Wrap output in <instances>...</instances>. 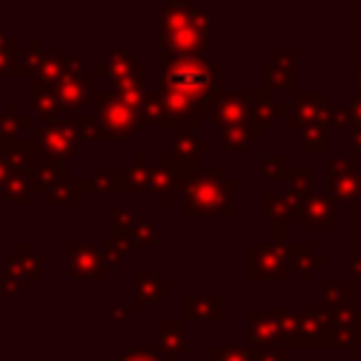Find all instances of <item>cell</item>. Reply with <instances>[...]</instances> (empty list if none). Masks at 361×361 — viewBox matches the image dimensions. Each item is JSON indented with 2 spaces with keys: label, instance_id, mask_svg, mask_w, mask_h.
I'll return each mask as SVG.
<instances>
[{
  "label": "cell",
  "instance_id": "cell-1",
  "mask_svg": "<svg viewBox=\"0 0 361 361\" xmlns=\"http://www.w3.org/2000/svg\"><path fill=\"white\" fill-rule=\"evenodd\" d=\"M161 93H180L200 104L203 113H209V102L214 93H220V65H212L203 56H175L161 51Z\"/></svg>",
  "mask_w": 361,
  "mask_h": 361
},
{
  "label": "cell",
  "instance_id": "cell-2",
  "mask_svg": "<svg viewBox=\"0 0 361 361\" xmlns=\"http://www.w3.org/2000/svg\"><path fill=\"white\" fill-rule=\"evenodd\" d=\"M183 212L186 217H231L234 214V180L220 169L212 166L197 172L189 186L183 189Z\"/></svg>",
  "mask_w": 361,
  "mask_h": 361
},
{
  "label": "cell",
  "instance_id": "cell-3",
  "mask_svg": "<svg viewBox=\"0 0 361 361\" xmlns=\"http://www.w3.org/2000/svg\"><path fill=\"white\" fill-rule=\"evenodd\" d=\"M90 99L96 104V118H99V124H102V130L107 135H116L118 141H127L135 133V127L141 124L138 121V110L124 104V102H118L110 90H93Z\"/></svg>",
  "mask_w": 361,
  "mask_h": 361
},
{
  "label": "cell",
  "instance_id": "cell-4",
  "mask_svg": "<svg viewBox=\"0 0 361 361\" xmlns=\"http://www.w3.org/2000/svg\"><path fill=\"white\" fill-rule=\"evenodd\" d=\"M195 175H197V161H186L164 152L149 166V189H155L158 195H175L183 192Z\"/></svg>",
  "mask_w": 361,
  "mask_h": 361
},
{
  "label": "cell",
  "instance_id": "cell-5",
  "mask_svg": "<svg viewBox=\"0 0 361 361\" xmlns=\"http://www.w3.org/2000/svg\"><path fill=\"white\" fill-rule=\"evenodd\" d=\"M34 147L45 161H56V164H68V158L76 155L79 141L76 135L68 130L65 121H45L37 135H34Z\"/></svg>",
  "mask_w": 361,
  "mask_h": 361
},
{
  "label": "cell",
  "instance_id": "cell-6",
  "mask_svg": "<svg viewBox=\"0 0 361 361\" xmlns=\"http://www.w3.org/2000/svg\"><path fill=\"white\" fill-rule=\"evenodd\" d=\"M327 169H330V200L336 203H358L361 200V169L353 166L350 158L344 155H333L327 158Z\"/></svg>",
  "mask_w": 361,
  "mask_h": 361
},
{
  "label": "cell",
  "instance_id": "cell-7",
  "mask_svg": "<svg viewBox=\"0 0 361 361\" xmlns=\"http://www.w3.org/2000/svg\"><path fill=\"white\" fill-rule=\"evenodd\" d=\"M161 42L166 54L175 56H203L209 48V31L192 23L183 25H161Z\"/></svg>",
  "mask_w": 361,
  "mask_h": 361
},
{
  "label": "cell",
  "instance_id": "cell-8",
  "mask_svg": "<svg viewBox=\"0 0 361 361\" xmlns=\"http://www.w3.org/2000/svg\"><path fill=\"white\" fill-rule=\"evenodd\" d=\"M248 262H251V282H257V279L285 282V276H288V259H285L282 248L274 243H254Z\"/></svg>",
  "mask_w": 361,
  "mask_h": 361
},
{
  "label": "cell",
  "instance_id": "cell-9",
  "mask_svg": "<svg viewBox=\"0 0 361 361\" xmlns=\"http://www.w3.org/2000/svg\"><path fill=\"white\" fill-rule=\"evenodd\" d=\"M288 127H327V104L319 87L302 90V99L296 104H288Z\"/></svg>",
  "mask_w": 361,
  "mask_h": 361
},
{
  "label": "cell",
  "instance_id": "cell-10",
  "mask_svg": "<svg viewBox=\"0 0 361 361\" xmlns=\"http://www.w3.org/2000/svg\"><path fill=\"white\" fill-rule=\"evenodd\" d=\"M209 116L223 127L254 121V110H251L248 99L237 96V93H214L209 102Z\"/></svg>",
  "mask_w": 361,
  "mask_h": 361
},
{
  "label": "cell",
  "instance_id": "cell-11",
  "mask_svg": "<svg viewBox=\"0 0 361 361\" xmlns=\"http://www.w3.org/2000/svg\"><path fill=\"white\" fill-rule=\"evenodd\" d=\"M71 276L82 282H104L107 279V265L102 259V251L90 243L85 245H71Z\"/></svg>",
  "mask_w": 361,
  "mask_h": 361
},
{
  "label": "cell",
  "instance_id": "cell-12",
  "mask_svg": "<svg viewBox=\"0 0 361 361\" xmlns=\"http://www.w3.org/2000/svg\"><path fill=\"white\" fill-rule=\"evenodd\" d=\"M262 85L271 90H296L299 87V68H296V54L285 51L274 62L262 68Z\"/></svg>",
  "mask_w": 361,
  "mask_h": 361
},
{
  "label": "cell",
  "instance_id": "cell-13",
  "mask_svg": "<svg viewBox=\"0 0 361 361\" xmlns=\"http://www.w3.org/2000/svg\"><path fill=\"white\" fill-rule=\"evenodd\" d=\"M299 226L302 228H338V212L330 197H307L299 203Z\"/></svg>",
  "mask_w": 361,
  "mask_h": 361
},
{
  "label": "cell",
  "instance_id": "cell-14",
  "mask_svg": "<svg viewBox=\"0 0 361 361\" xmlns=\"http://www.w3.org/2000/svg\"><path fill=\"white\" fill-rule=\"evenodd\" d=\"M45 259L31 251L28 243L17 245V254L6 259V279H25V282H42Z\"/></svg>",
  "mask_w": 361,
  "mask_h": 361
},
{
  "label": "cell",
  "instance_id": "cell-15",
  "mask_svg": "<svg viewBox=\"0 0 361 361\" xmlns=\"http://www.w3.org/2000/svg\"><path fill=\"white\" fill-rule=\"evenodd\" d=\"M54 93H56L62 110H79V107H85L90 102L93 87L79 71H73V73L62 76L59 82H54Z\"/></svg>",
  "mask_w": 361,
  "mask_h": 361
},
{
  "label": "cell",
  "instance_id": "cell-16",
  "mask_svg": "<svg viewBox=\"0 0 361 361\" xmlns=\"http://www.w3.org/2000/svg\"><path fill=\"white\" fill-rule=\"evenodd\" d=\"M166 293H172V285H169L164 276H158V274H152V271H144V268H138V271L133 274V302H135L138 307L158 305Z\"/></svg>",
  "mask_w": 361,
  "mask_h": 361
},
{
  "label": "cell",
  "instance_id": "cell-17",
  "mask_svg": "<svg viewBox=\"0 0 361 361\" xmlns=\"http://www.w3.org/2000/svg\"><path fill=\"white\" fill-rule=\"evenodd\" d=\"M299 324H302V344H330L333 310L310 307V310L299 313Z\"/></svg>",
  "mask_w": 361,
  "mask_h": 361
},
{
  "label": "cell",
  "instance_id": "cell-18",
  "mask_svg": "<svg viewBox=\"0 0 361 361\" xmlns=\"http://www.w3.org/2000/svg\"><path fill=\"white\" fill-rule=\"evenodd\" d=\"M330 344H361V307H347L333 313V330H330Z\"/></svg>",
  "mask_w": 361,
  "mask_h": 361
},
{
  "label": "cell",
  "instance_id": "cell-19",
  "mask_svg": "<svg viewBox=\"0 0 361 361\" xmlns=\"http://www.w3.org/2000/svg\"><path fill=\"white\" fill-rule=\"evenodd\" d=\"M285 254H288L290 265L299 271V279H302V282H313L316 271L324 268V257L316 254L310 243H288V245H285Z\"/></svg>",
  "mask_w": 361,
  "mask_h": 361
},
{
  "label": "cell",
  "instance_id": "cell-20",
  "mask_svg": "<svg viewBox=\"0 0 361 361\" xmlns=\"http://www.w3.org/2000/svg\"><path fill=\"white\" fill-rule=\"evenodd\" d=\"M79 62H82L79 56H62V54H48V51H45V56L39 59V65H37V71H34V79H42V82L54 85V82H59L62 76L79 71Z\"/></svg>",
  "mask_w": 361,
  "mask_h": 361
},
{
  "label": "cell",
  "instance_id": "cell-21",
  "mask_svg": "<svg viewBox=\"0 0 361 361\" xmlns=\"http://www.w3.org/2000/svg\"><path fill=\"white\" fill-rule=\"evenodd\" d=\"M248 316H251V347H254V350H262V347L279 344V333H276V324H274L271 310L251 307V310H248Z\"/></svg>",
  "mask_w": 361,
  "mask_h": 361
},
{
  "label": "cell",
  "instance_id": "cell-22",
  "mask_svg": "<svg viewBox=\"0 0 361 361\" xmlns=\"http://www.w3.org/2000/svg\"><path fill=\"white\" fill-rule=\"evenodd\" d=\"M65 180H71V175H68V164L42 161V164H37L34 172H31V192L45 195L48 189H54V186H59V183H65Z\"/></svg>",
  "mask_w": 361,
  "mask_h": 361
},
{
  "label": "cell",
  "instance_id": "cell-23",
  "mask_svg": "<svg viewBox=\"0 0 361 361\" xmlns=\"http://www.w3.org/2000/svg\"><path fill=\"white\" fill-rule=\"evenodd\" d=\"M186 319H203V322H217L223 319V296L209 293V296H186L183 299Z\"/></svg>",
  "mask_w": 361,
  "mask_h": 361
},
{
  "label": "cell",
  "instance_id": "cell-24",
  "mask_svg": "<svg viewBox=\"0 0 361 361\" xmlns=\"http://www.w3.org/2000/svg\"><path fill=\"white\" fill-rule=\"evenodd\" d=\"M262 138V127L257 124V121H248V124H228V127H223V144H226V149L228 152H243V149H248L254 141H259Z\"/></svg>",
  "mask_w": 361,
  "mask_h": 361
},
{
  "label": "cell",
  "instance_id": "cell-25",
  "mask_svg": "<svg viewBox=\"0 0 361 361\" xmlns=\"http://www.w3.org/2000/svg\"><path fill=\"white\" fill-rule=\"evenodd\" d=\"M158 347H161V358L172 361L183 353L186 338H183V322H161L158 324Z\"/></svg>",
  "mask_w": 361,
  "mask_h": 361
},
{
  "label": "cell",
  "instance_id": "cell-26",
  "mask_svg": "<svg viewBox=\"0 0 361 361\" xmlns=\"http://www.w3.org/2000/svg\"><path fill=\"white\" fill-rule=\"evenodd\" d=\"M85 192H90V189H87V180H73V178H71V180H65V183L48 189V192L42 195V200H45L48 206H79V200H82Z\"/></svg>",
  "mask_w": 361,
  "mask_h": 361
},
{
  "label": "cell",
  "instance_id": "cell-27",
  "mask_svg": "<svg viewBox=\"0 0 361 361\" xmlns=\"http://www.w3.org/2000/svg\"><path fill=\"white\" fill-rule=\"evenodd\" d=\"M65 124H68V130L76 135V141H79V138H85V141H102V138H107V133L102 130L96 113H71V116L65 118Z\"/></svg>",
  "mask_w": 361,
  "mask_h": 361
},
{
  "label": "cell",
  "instance_id": "cell-28",
  "mask_svg": "<svg viewBox=\"0 0 361 361\" xmlns=\"http://www.w3.org/2000/svg\"><path fill=\"white\" fill-rule=\"evenodd\" d=\"M262 209L274 223L276 220L288 223V217H299V203L290 195H282V192H265L262 195Z\"/></svg>",
  "mask_w": 361,
  "mask_h": 361
},
{
  "label": "cell",
  "instance_id": "cell-29",
  "mask_svg": "<svg viewBox=\"0 0 361 361\" xmlns=\"http://www.w3.org/2000/svg\"><path fill=\"white\" fill-rule=\"evenodd\" d=\"M271 316H274L279 341L302 344V324H299V313L293 307H276V310H271Z\"/></svg>",
  "mask_w": 361,
  "mask_h": 361
},
{
  "label": "cell",
  "instance_id": "cell-30",
  "mask_svg": "<svg viewBox=\"0 0 361 361\" xmlns=\"http://www.w3.org/2000/svg\"><path fill=\"white\" fill-rule=\"evenodd\" d=\"M31 93H34V107H37L48 121H54L56 113H65L62 104H59V99H56V93H54V85H48V82H42V79H34V76H31Z\"/></svg>",
  "mask_w": 361,
  "mask_h": 361
},
{
  "label": "cell",
  "instance_id": "cell-31",
  "mask_svg": "<svg viewBox=\"0 0 361 361\" xmlns=\"http://www.w3.org/2000/svg\"><path fill=\"white\" fill-rule=\"evenodd\" d=\"M209 152V141H200L192 130H178L172 135V155L175 158H186V161H197V155Z\"/></svg>",
  "mask_w": 361,
  "mask_h": 361
},
{
  "label": "cell",
  "instance_id": "cell-32",
  "mask_svg": "<svg viewBox=\"0 0 361 361\" xmlns=\"http://www.w3.org/2000/svg\"><path fill=\"white\" fill-rule=\"evenodd\" d=\"M138 121H149V124H158V127L172 124V116H169L161 93H144L141 107H138Z\"/></svg>",
  "mask_w": 361,
  "mask_h": 361
},
{
  "label": "cell",
  "instance_id": "cell-33",
  "mask_svg": "<svg viewBox=\"0 0 361 361\" xmlns=\"http://www.w3.org/2000/svg\"><path fill=\"white\" fill-rule=\"evenodd\" d=\"M87 189L90 192H121L124 189V172L118 166H104L99 169L93 178H87Z\"/></svg>",
  "mask_w": 361,
  "mask_h": 361
},
{
  "label": "cell",
  "instance_id": "cell-34",
  "mask_svg": "<svg viewBox=\"0 0 361 361\" xmlns=\"http://www.w3.org/2000/svg\"><path fill=\"white\" fill-rule=\"evenodd\" d=\"M124 189H130V192L149 189V166H147L144 155H133V164L124 172Z\"/></svg>",
  "mask_w": 361,
  "mask_h": 361
},
{
  "label": "cell",
  "instance_id": "cell-35",
  "mask_svg": "<svg viewBox=\"0 0 361 361\" xmlns=\"http://www.w3.org/2000/svg\"><path fill=\"white\" fill-rule=\"evenodd\" d=\"M288 180H290V197L299 203V200H307L310 197V189H313V166H290L288 172Z\"/></svg>",
  "mask_w": 361,
  "mask_h": 361
},
{
  "label": "cell",
  "instance_id": "cell-36",
  "mask_svg": "<svg viewBox=\"0 0 361 361\" xmlns=\"http://www.w3.org/2000/svg\"><path fill=\"white\" fill-rule=\"evenodd\" d=\"M3 195L11 203H28V197H31V175L28 172H8L6 183H3Z\"/></svg>",
  "mask_w": 361,
  "mask_h": 361
},
{
  "label": "cell",
  "instance_id": "cell-37",
  "mask_svg": "<svg viewBox=\"0 0 361 361\" xmlns=\"http://www.w3.org/2000/svg\"><path fill=\"white\" fill-rule=\"evenodd\" d=\"M28 124H31V118H28V116H20V113H17V104L8 102V104H6V113L0 116V138L8 141V138L17 135V130H25Z\"/></svg>",
  "mask_w": 361,
  "mask_h": 361
},
{
  "label": "cell",
  "instance_id": "cell-38",
  "mask_svg": "<svg viewBox=\"0 0 361 361\" xmlns=\"http://www.w3.org/2000/svg\"><path fill=\"white\" fill-rule=\"evenodd\" d=\"M324 296H327L330 310L338 313V310H347V307H350L353 288H350V282H327V285H324Z\"/></svg>",
  "mask_w": 361,
  "mask_h": 361
},
{
  "label": "cell",
  "instance_id": "cell-39",
  "mask_svg": "<svg viewBox=\"0 0 361 361\" xmlns=\"http://www.w3.org/2000/svg\"><path fill=\"white\" fill-rule=\"evenodd\" d=\"M107 220H110V237H118V234H127L130 226L135 223V214L130 206H110L107 209Z\"/></svg>",
  "mask_w": 361,
  "mask_h": 361
},
{
  "label": "cell",
  "instance_id": "cell-40",
  "mask_svg": "<svg viewBox=\"0 0 361 361\" xmlns=\"http://www.w3.org/2000/svg\"><path fill=\"white\" fill-rule=\"evenodd\" d=\"M161 223L155 220V217H149V220H135L133 226H130V231H127V237H130V243H158L161 240V228H158Z\"/></svg>",
  "mask_w": 361,
  "mask_h": 361
},
{
  "label": "cell",
  "instance_id": "cell-41",
  "mask_svg": "<svg viewBox=\"0 0 361 361\" xmlns=\"http://www.w3.org/2000/svg\"><path fill=\"white\" fill-rule=\"evenodd\" d=\"M130 248H133V243H130V237H127V234L110 237V240H107V245L102 248V259H104V265H118V262L130 254Z\"/></svg>",
  "mask_w": 361,
  "mask_h": 361
},
{
  "label": "cell",
  "instance_id": "cell-42",
  "mask_svg": "<svg viewBox=\"0 0 361 361\" xmlns=\"http://www.w3.org/2000/svg\"><path fill=\"white\" fill-rule=\"evenodd\" d=\"M212 361H259V350L248 347V350H240V347H223V344H214L209 350Z\"/></svg>",
  "mask_w": 361,
  "mask_h": 361
},
{
  "label": "cell",
  "instance_id": "cell-43",
  "mask_svg": "<svg viewBox=\"0 0 361 361\" xmlns=\"http://www.w3.org/2000/svg\"><path fill=\"white\" fill-rule=\"evenodd\" d=\"M324 130L327 127H305L299 135V149L305 155H319L324 152Z\"/></svg>",
  "mask_w": 361,
  "mask_h": 361
},
{
  "label": "cell",
  "instance_id": "cell-44",
  "mask_svg": "<svg viewBox=\"0 0 361 361\" xmlns=\"http://www.w3.org/2000/svg\"><path fill=\"white\" fill-rule=\"evenodd\" d=\"M262 172L268 178H288L290 166H288V155L285 152H274V155H265L262 158Z\"/></svg>",
  "mask_w": 361,
  "mask_h": 361
},
{
  "label": "cell",
  "instance_id": "cell-45",
  "mask_svg": "<svg viewBox=\"0 0 361 361\" xmlns=\"http://www.w3.org/2000/svg\"><path fill=\"white\" fill-rule=\"evenodd\" d=\"M14 59H17V42H14V39H8V37H6V31L0 28V73L11 71Z\"/></svg>",
  "mask_w": 361,
  "mask_h": 361
},
{
  "label": "cell",
  "instance_id": "cell-46",
  "mask_svg": "<svg viewBox=\"0 0 361 361\" xmlns=\"http://www.w3.org/2000/svg\"><path fill=\"white\" fill-rule=\"evenodd\" d=\"M353 121H355V118H353L350 107H344V104L327 107V124H333V127H347V124H353Z\"/></svg>",
  "mask_w": 361,
  "mask_h": 361
},
{
  "label": "cell",
  "instance_id": "cell-47",
  "mask_svg": "<svg viewBox=\"0 0 361 361\" xmlns=\"http://www.w3.org/2000/svg\"><path fill=\"white\" fill-rule=\"evenodd\" d=\"M118 361H164L158 353L152 350H135V347H121V358Z\"/></svg>",
  "mask_w": 361,
  "mask_h": 361
},
{
  "label": "cell",
  "instance_id": "cell-48",
  "mask_svg": "<svg viewBox=\"0 0 361 361\" xmlns=\"http://www.w3.org/2000/svg\"><path fill=\"white\" fill-rule=\"evenodd\" d=\"M259 361H288V350L282 344H271L259 350Z\"/></svg>",
  "mask_w": 361,
  "mask_h": 361
},
{
  "label": "cell",
  "instance_id": "cell-49",
  "mask_svg": "<svg viewBox=\"0 0 361 361\" xmlns=\"http://www.w3.org/2000/svg\"><path fill=\"white\" fill-rule=\"evenodd\" d=\"M350 133H353V135H350L353 149H355V152H361V121H353V124H350Z\"/></svg>",
  "mask_w": 361,
  "mask_h": 361
},
{
  "label": "cell",
  "instance_id": "cell-50",
  "mask_svg": "<svg viewBox=\"0 0 361 361\" xmlns=\"http://www.w3.org/2000/svg\"><path fill=\"white\" fill-rule=\"evenodd\" d=\"M347 107H350L353 118H355V121H361V93H355V96L350 99V104H347Z\"/></svg>",
  "mask_w": 361,
  "mask_h": 361
},
{
  "label": "cell",
  "instance_id": "cell-51",
  "mask_svg": "<svg viewBox=\"0 0 361 361\" xmlns=\"http://www.w3.org/2000/svg\"><path fill=\"white\" fill-rule=\"evenodd\" d=\"M110 319H116V322H127V319H130V310H127V307H110Z\"/></svg>",
  "mask_w": 361,
  "mask_h": 361
},
{
  "label": "cell",
  "instance_id": "cell-52",
  "mask_svg": "<svg viewBox=\"0 0 361 361\" xmlns=\"http://www.w3.org/2000/svg\"><path fill=\"white\" fill-rule=\"evenodd\" d=\"M14 290H17L14 279H0V293H14Z\"/></svg>",
  "mask_w": 361,
  "mask_h": 361
},
{
  "label": "cell",
  "instance_id": "cell-53",
  "mask_svg": "<svg viewBox=\"0 0 361 361\" xmlns=\"http://www.w3.org/2000/svg\"><path fill=\"white\" fill-rule=\"evenodd\" d=\"M350 268H353V276H355V279H361V257H358V254L350 259Z\"/></svg>",
  "mask_w": 361,
  "mask_h": 361
},
{
  "label": "cell",
  "instance_id": "cell-54",
  "mask_svg": "<svg viewBox=\"0 0 361 361\" xmlns=\"http://www.w3.org/2000/svg\"><path fill=\"white\" fill-rule=\"evenodd\" d=\"M93 73H96V76H110V65H107V62H99V65L93 68Z\"/></svg>",
  "mask_w": 361,
  "mask_h": 361
},
{
  "label": "cell",
  "instance_id": "cell-55",
  "mask_svg": "<svg viewBox=\"0 0 361 361\" xmlns=\"http://www.w3.org/2000/svg\"><path fill=\"white\" fill-rule=\"evenodd\" d=\"M353 82H355V87H358V93H361V65L353 71Z\"/></svg>",
  "mask_w": 361,
  "mask_h": 361
},
{
  "label": "cell",
  "instance_id": "cell-56",
  "mask_svg": "<svg viewBox=\"0 0 361 361\" xmlns=\"http://www.w3.org/2000/svg\"><path fill=\"white\" fill-rule=\"evenodd\" d=\"M6 178H8V166L3 164V158H0V186L6 183Z\"/></svg>",
  "mask_w": 361,
  "mask_h": 361
},
{
  "label": "cell",
  "instance_id": "cell-57",
  "mask_svg": "<svg viewBox=\"0 0 361 361\" xmlns=\"http://www.w3.org/2000/svg\"><path fill=\"white\" fill-rule=\"evenodd\" d=\"M305 361H327V358H305Z\"/></svg>",
  "mask_w": 361,
  "mask_h": 361
},
{
  "label": "cell",
  "instance_id": "cell-58",
  "mask_svg": "<svg viewBox=\"0 0 361 361\" xmlns=\"http://www.w3.org/2000/svg\"><path fill=\"white\" fill-rule=\"evenodd\" d=\"M28 361H39V358H28Z\"/></svg>",
  "mask_w": 361,
  "mask_h": 361
},
{
  "label": "cell",
  "instance_id": "cell-59",
  "mask_svg": "<svg viewBox=\"0 0 361 361\" xmlns=\"http://www.w3.org/2000/svg\"><path fill=\"white\" fill-rule=\"evenodd\" d=\"M99 361H102V358H99Z\"/></svg>",
  "mask_w": 361,
  "mask_h": 361
}]
</instances>
